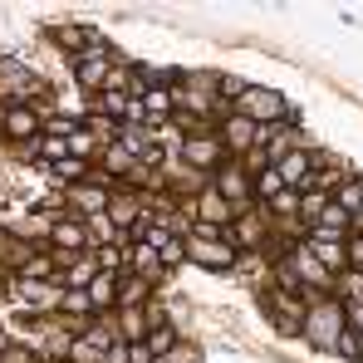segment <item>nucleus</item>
<instances>
[{
    "mask_svg": "<svg viewBox=\"0 0 363 363\" xmlns=\"http://www.w3.org/2000/svg\"><path fill=\"white\" fill-rule=\"evenodd\" d=\"M349 324H344V304L334 300V295H309L304 300V339H314L319 349H334L339 344V334H344Z\"/></svg>",
    "mask_w": 363,
    "mask_h": 363,
    "instance_id": "1",
    "label": "nucleus"
},
{
    "mask_svg": "<svg viewBox=\"0 0 363 363\" xmlns=\"http://www.w3.org/2000/svg\"><path fill=\"white\" fill-rule=\"evenodd\" d=\"M334 354H344V359H363V339L344 329V334H339V344H334Z\"/></svg>",
    "mask_w": 363,
    "mask_h": 363,
    "instance_id": "28",
    "label": "nucleus"
},
{
    "mask_svg": "<svg viewBox=\"0 0 363 363\" xmlns=\"http://www.w3.org/2000/svg\"><path fill=\"white\" fill-rule=\"evenodd\" d=\"M226 236H231L236 250H260V245L270 241V211H265L260 201L245 206V211H236V221L226 226Z\"/></svg>",
    "mask_w": 363,
    "mask_h": 363,
    "instance_id": "10",
    "label": "nucleus"
},
{
    "mask_svg": "<svg viewBox=\"0 0 363 363\" xmlns=\"http://www.w3.org/2000/svg\"><path fill=\"white\" fill-rule=\"evenodd\" d=\"M211 186L231 201V211H245V206H255V177L245 172L236 157H226L216 172H211Z\"/></svg>",
    "mask_w": 363,
    "mask_h": 363,
    "instance_id": "7",
    "label": "nucleus"
},
{
    "mask_svg": "<svg viewBox=\"0 0 363 363\" xmlns=\"http://www.w3.org/2000/svg\"><path fill=\"white\" fill-rule=\"evenodd\" d=\"M334 290L344 295V304H363V270H344L334 280Z\"/></svg>",
    "mask_w": 363,
    "mask_h": 363,
    "instance_id": "26",
    "label": "nucleus"
},
{
    "mask_svg": "<svg viewBox=\"0 0 363 363\" xmlns=\"http://www.w3.org/2000/svg\"><path fill=\"white\" fill-rule=\"evenodd\" d=\"M304 245L314 250V260H319V265H324L334 280L349 270V241H304Z\"/></svg>",
    "mask_w": 363,
    "mask_h": 363,
    "instance_id": "19",
    "label": "nucleus"
},
{
    "mask_svg": "<svg viewBox=\"0 0 363 363\" xmlns=\"http://www.w3.org/2000/svg\"><path fill=\"white\" fill-rule=\"evenodd\" d=\"M143 319H147V329H162V324H172V319H167V309H162V300H147V304H143Z\"/></svg>",
    "mask_w": 363,
    "mask_h": 363,
    "instance_id": "29",
    "label": "nucleus"
},
{
    "mask_svg": "<svg viewBox=\"0 0 363 363\" xmlns=\"http://www.w3.org/2000/svg\"><path fill=\"white\" fill-rule=\"evenodd\" d=\"M354 236H363V206L354 211Z\"/></svg>",
    "mask_w": 363,
    "mask_h": 363,
    "instance_id": "35",
    "label": "nucleus"
},
{
    "mask_svg": "<svg viewBox=\"0 0 363 363\" xmlns=\"http://www.w3.org/2000/svg\"><path fill=\"white\" fill-rule=\"evenodd\" d=\"M236 221V211H231V201L206 182L196 196H191V226H206V231H226Z\"/></svg>",
    "mask_w": 363,
    "mask_h": 363,
    "instance_id": "12",
    "label": "nucleus"
},
{
    "mask_svg": "<svg viewBox=\"0 0 363 363\" xmlns=\"http://www.w3.org/2000/svg\"><path fill=\"white\" fill-rule=\"evenodd\" d=\"M280 191H285V182H280V172H275V167L255 172V201H260V206H265L270 196H280Z\"/></svg>",
    "mask_w": 363,
    "mask_h": 363,
    "instance_id": "27",
    "label": "nucleus"
},
{
    "mask_svg": "<svg viewBox=\"0 0 363 363\" xmlns=\"http://www.w3.org/2000/svg\"><path fill=\"white\" fill-rule=\"evenodd\" d=\"M349 270H363V236H349Z\"/></svg>",
    "mask_w": 363,
    "mask_h": 363,
    "instance_id": "31",
    "label": "nucleus"
},
{
    "mask_svg": "<svg viewBox=\"0 0 363 363\" xmlns=\"http://www.w3.org/2000/svg\"><path fill=\"white\" fill-rule=\"evenodd\" d=\"M265 309L275 319L280 334H295L304 329V295H290V290H265Z\"/></svg>",
    "mask_w": 363,
    "mask_h": 363,
    "instance_id": "15",
    "label": "nucleus"
},
{
    "mask_svg": "<svg viewBox=\"0 0 363 363\" xmlns=\"http://www.w3.org/2000/svg\"><path fill=\"white\" fill-rule=\"evenodd\" d=\"M152 300V285L138 280V275H118V309H143Z\"/></svg>",
    "mask_w": 363,
    "mask_h": 363,
    "instance_id": "23",
    "label": "nucleus"
},
{
    "mask_svg": "<svg viewBox=\"0 0 363 363\" xmlns=\"http://www.w3.org/2000/svg\"><path fill=\"white\" fill-rule=\"evenodd\" d=\"M20 280H35V285H60V260L50 245H35L30 260L20 265Z\"/></svg>",
    "mask_w": 363,
    "mask_h": 363,
    "instance_id": "17",
    "label": "nucleus"
},
{
    "mask_svg": "<svg viewBox=\"0 0 363 363\" xmlns=\"http://www.w3.org/2000/svg\"><path fill=\"white\" fill-rule=\"evenodd\" d=\"M285 260H290V270L300 275V290H314V295H324V290H334V275L314 260V250L304 241H295L290 250H285Z\"/></svg>",
    "mask_w": 363,
    "mask_h": 363,
    "instance_id": "14",
    "label": "nucleus"
},
{
    "mask_svg": "<svg viewBox=\"0 0 363 363\" xmlns=\"http://www.w3.org/2000/svg\"><path fill=\"white\" fill-rule=\"evenodd\" d=\"M344 324H349V334L363 339V304H344Z\"/></svg>",
    "mask_w": 363,
    "mask_h": 363,
    "instance_id": "30",
    "label": "nucleus"
},
{
    "mask_svg": "<svg viewBox=\"0 0 363 363\" xmlns=\"http://www.w3.org/2000/svg\"><path fill=\"white\" fill-rule=\"evenodd\" d=\"M74 64V79H79V89L84 94H104V84H108V69H113V55H108V45H94V50H84L79 60H69Z\"/></svg>",
    "mask_w": 363,
    "mask_h": 363,
    "instance_id": "13",
    "label": "nucleus"
},
{
    "mask_svg": "<svg viewBox=\"0 0 363 363\" xmlns=\"http://www.w3.org/2000/svg\"><path fill=\"white\" fill-rule=\"evenodd\" d=\"M128 363H157L147 354V344H128Z\"/></svg>",
    "mask_w": 363,
    "mask_h": 363,
    "instance_id": "32",
    "label": "nucleus"
},
{
    "mask_svg": "<svg viewBox=\"0 0 363 363\" xmlns=\"http://www.w3.org/2000/svg\"><path fill=\"white\" fill-rule=\"evenodd\" d=\"M10 349H15V339H10V334H5V329H0V359H5V354H10Z\"/></svg>",
    "mask_w": 363,
    "mask_h": 363,
    "instance_id": "34",
    "label": "nucleus"
},
{
    "mask_svg": "<svg viewBox=\"0 0 363 363\" xmlns=\"http://www.w3.org/2000/svg\"><path fill=\"white\" fill-rule=\"evenodd\" d=\"M216 138H221V147H226V157H236L241 162L250 147H265V128H255L250 118H241L236 108L226 113V118L216 123Z\"/></svg>",
    "mask_w": 363,
    "mask_h": 363,
    "instance_id": "8",
    "label": "nucleus"
},
{
    "mask_svg": "<svg viewBox=\"0 0 363 363\" xmlns=\"http://www.w3.org/2000/svg\"><path fill=\"white\" fill-rule=\"evenodd\" d=\"M45 172H50V177H55L64 191H69V186H79V182L94 177V162H79V157H60V162H50Z\"/></svg>",
    "mask_w": 363,
    "mask_h": 363,
    "instance_id": "22",
    "label": "nucleus"
},
{
    "mask_svg": "<svg viewBox=\"0 0 363 363\" xmlns=\"http://www.w3.org/2000/svg\"><path fill=\"white\" fill-rule=\"evenodd\" d=\"M186 260L201 265V270H236L241 250L231 245L226 231H206V226H191L186 231Z\"/></svg>",
    "mask_w": 363,
    "mask_h": 363,
    "instance_id": "2",
    "label": "nucleus"
},
{
    "mask_svg": "<svg viewBox=\"0 0 363 363\" xmlns=\"http://www.w3.org/2000/svg\"><path fill=\"white\" fill-rule=\"evenodd\" d=\"M104 363H128V344H123V339H118V344H113V349L104 354Z\"/></svg>",
    "mask_w": 363,
    "mask_h": 363,
    "instance_id": "33",
    "label": "nucleus"
},
{
    "mask_svg": "<svg viewBox=\"0 0 363 363\" xmlns=\"http://www.w3.org/2000/svg\"><path fill=\"white\" fill-rule=\"evenodd\" d=\"M236 113L250 118L255 128H280V123H295V108L285 104V94L280 89H265V84H250L241 94V104H236Z\"/></svg>",
    "mask_w": 363,
    "mask_h": 363,
    "instance_id": "3",
    "label": "nucleus"
},
{
    "mask_svg": "<svg viewBox=\"0 0 363 363\" xmlns=\"http://www.w3.org/2000/svg\"><path fill=\"white\" fill-rule=\"evenodd\" d=\"M64 147H69V157H79V162H94V157L104 152V143H99L84 123H74V128L64 133Z\"/></svg>",
    "mask_w": 363,
    "mask_h": 363,
    "instance_id": "21",
    "label": "nucleus"
},
{
    "mask_svg": "<svg viewBox=\"0 0 363 363\" xmlns=\"http://www.w3.org/2000/svg\"><path fill=\"white\" fill-rule=\"evenodd\" d=\"M177 162H182V167H191V172H206V177H211V172L226 162V147H221L216 133H191V138H182Z\"/></svg>",
    "mask_w": 363,
    "mask_h": 363,
    "instance_id": "6",
    "label": "nucleus"
},
{
    "mask_svg": "<svg viewBox=\"0 0 363 363\" xmlns=\"http://www.w3.org/2000/svg\"><path fill=\"white\" fill-rule=\"evenodd\" d=\"M94 275H99L94 250H89V255H74V260L60 270V290H89V280H94Z\"/></svg>",
    "mask_w": 363,
    "mask_h": 363,
    "instance_id": "20",
    "label": "nucleus"
},
{
    "mask_svg": "<svg viewBox=\"0 0 363 363\" xmlns=\"http://www.w3.org/2000/svg\"><path fill=\"white\" fill-rule=\"evenodd\" d=\"M50 89H45V79L35 74V69H25L20 60H0V104L10 108V104H40Z\"/></svg>",
    "mask_w": 363,
    "mask_h": 363,
    "instance_id": "4",
    "label": "nucleus"
},
{
    "mask_svg": "<svg viewBox=\"0 0 363 363\" xmlns=\"http://www.w3.org/2000/svg\"><path fill=\"white\" fill-rule=\"evenodd\" d=\"M45 245L55 250L60 270L69 265V260H74V255H89V250H94V241H89V226H84L79 216H55V226H50Z\"/></svg>",
    "mask_w": 363,
    "mask_h": 363,
    "instance_id": "5",
    "label": "nucleus"
},
{
    "mask_svg": "<svg viewBox=\"0 0 363 363\" xmlns=\"http://www.w3.org/2000/svg\"><path fill=\"white\" fill-rule=\"evenodd\" d=\"M147 216H152V201H147L138 186H113V191H108V221L118 226L123 236H133V226L147 221Z\"/></svg>",
    "mask_w": 363,
    "mask_h": 363,
    "instance_id": "9",
    "label": "nucleus"
},
{
    "mask_svg": "<svg viewBox=\"0 0 363 363\" xmlns=\"http://www.w3.org/2000/svg\"><path fill=\"white\" fill-rule=\"evenodd\" d=\"M334 206L354 216V211H359V206H363V177H344V186L334 191Z\"/></svg>",
    "mask_w": 363,
    "mask_h": 363,
    "instance_id": "24",
    "label": "nucleus"
},
{
    "mask_svg": "<svg viewBox=\"0 0 363 363\" xmlns=\"http://www.w3.org/2000/svg\"><path fill=\"white\" fill-rule=\"evenodd\" d=\"M123 270L138 275V280H147V285H157V280H162V255L147 241H128V265H123Z\"/></svg>",
    "mask_w": 363,
    "mask_h": 363,
    "instance_id": "16",
    "label": "nucleus"
},
{
    "mask_svg": "<svg viewBox=\"0 0 363 363\" xmlns=\"http://www.w3.org/2000/svg\"><path fill=\"white\" fill-rule=\"evenodd\" d=\"M84 295L94 304V314H113V309H118V275H113V270H99Z\"/></svg>",
    "mask_w": 363,
    "mask_h": 363,
    "instance_id": "18",
    "label": "nucleus"
},
{
    "mask_svg": "<svg viewBox=\"0 0 363 363\" xmlns=\"http://www.w3.org/2000/svg\"><path fill=\"white\" fill-rule=\"evenodd\" d=\"M0 133H5L10 147H25L45 133V118H40L35 104H10V108H0Z\"/></svg>",
    "mask_w": 363,
    "mask_h": 363,
    "instance_id": "11",
    "label": "nucleus"
},
{
    "mask_svg": "<svg viewBox=\"0 0 363 363\" xmlns=\"http://www.w3.org/2000/svg\"><path fill=\"white\" fill-rule=\"evenodd\" d=\"M143 344H147V354H152V359H167V354H172V344H177V329H172V324L147 329V339H143Z\"/></svg>",
    "mask_w": 363,
    "mask_h": 363,
    "instance_id": "25",
    "label": "nucleus"
}]
</instances>
